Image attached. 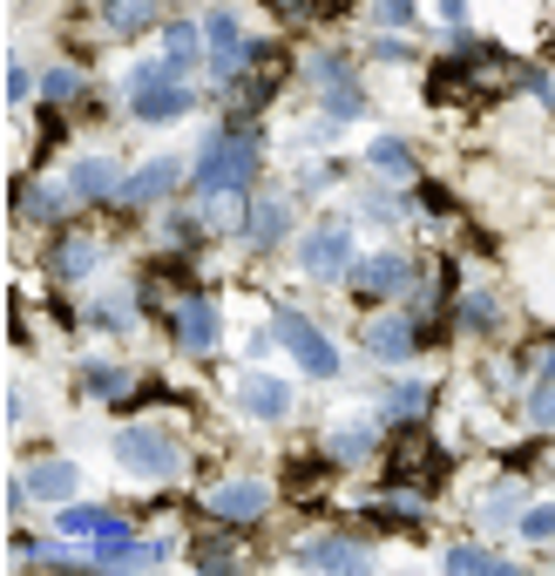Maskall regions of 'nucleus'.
I'll list each match as a JSON object with an SVG mask.
<instances>
[{"label": "nucleus", "mask_w": 555, "mask_h": 576, "mask_svg": "<svg viewBox=\"0 0 555 576\" xmlns=\"http://www.w3.org/2000/svg\"><path fill=\"white\" fill-rule=\"evenodd\" d=\"M258 177V136H204L196 149V170H190V190L196 197H245Z\"/></svg>", "instance_id": "1"}, {"label": "nucleus", "mask_w": 555, "mask_h": 576, "mask_svg": "<svg viewBox=\"0 0 555 576\" xmlns=\"http://www.w3.org/2000/svg\"><path fill=\"white\" fill-rule=\"evenodd\" d=\"M271 326H278V339H285V353H292V360H298L312 380H332V373H339V353H332V339H326L319 326H312L305 313H278Z\"/></svg>", "instance_id": "2"}, {"label": "nucleus", "mask_w": 555, "mask_h": 576, "mask_svg": "<svg viewBox=\"0 0 555 576\" xmlns=\"http://www.w3.org/2000/svg\"><path fill=\"white\" fill-rule=\"evenodd\" d=\"M115 454H123V468L136 475H156V482H170L183 468V448L170 434H156V428H129V434H115Z\"/></svg>", "instance_id": "3"}, {"label": "nucleus", "mask_w": 555, "mask_h": 576, "mask_svg": "<svg viewBox=\"0 0 555 576\" xmlns=\"http://www.w3.org/2000/svg\"><path fill=\"white\" fill-rule=\"evenodd\" d=\"M433 482H441V454H433V441H427L420 428H407L400 441H393V482H386V488H393V495H407V488L427 495Z\"/></svg>", "instance_id": "4"}, {"label": "nucleus", "mask_w": 555, "mask_h": 576, "mask_svg": "<svg viewBox=\"0 0 555 576\" xmlns=\"http://www.w3.org/2000/svg\"><path fill=\"white\" fill-rule=\"evenodd\" d=\"M298 264H305L312 279H339V272H352V230H346V224L305 230V238H298Z\"/></svg>", "instance_id": "5"}, {"label": "nucleus", "mask_w": 555, "mask_h": 576, "mask_svg": "<svg viewBox=\"0 0 555 576\" xmlns=\"http://www.w3.org/2000/svg\"><path fill=\"white\" fill-rule=\"evenodd\" d=\"M163 556H170L163 543H136V529L115 516L95 529V569H129V563H163Z\"/></svg>", "instance_id": "6"}, {"label": "nucleus", "mask_w": 555, "mask_h": 576, "mask_svg": "<svg viewBox=\"0 0 555 576\" xmlns=\"http://www.w3.org/2000/svg\"><path fill=\"white\" fill-rule=\"evenodd\" d=\"M278 82H285V48H251V82H237V123L258 115L278 95Z\"/></svg>", "instance_id": "7"}, {"label": "nucleus", "mask_w": 555, "mask_h": 576, "mask_svg": "<svg viewBox=\"0 0 555 576\" xmlns=\"http://www.w3.org/2000/svg\"><path fill=\"white\" fill-rule=\"evenodd\" d=\"M204 509L224 522H258L271 509V488L264 482H217V488H204Z\"/></svg>", "instance_id": "8"}, {"label": "nucleus", "mask_w": 555, "mask_h": 576, "mask_svg": "<svg viewBox=\"0 0 555 576\" xmlns=\"http://www.w3.org/2000/svg\"><path fill=\"white\" fill-rule=\"evenodd\" d=\"M204 34H211V68L224 75V82H237V75L251 68V55H245V42H237V14L230 8H217L211 21H204Z\"/></svg>", "instance_id": "9"}, {"label": "nucleus", "mask_w": 555, "mask_h": 576, "mask_svg": "<svg viewBox=\"0 0 555 576\" xmlns=\"http://www.w3.org/2000/svg\"><path fill=\"white\" fill-rule=\"evenodd\" d=\"M414 285V264L407 258H366V264H352V292L360 298H386V292H407Z\"/></svg>", "instance_id": "10"}, {"label": "nucleus", "mask_w": 555, "mask_h": 576, "mask_svg": "<svg viewBox=\"0 0 555 576\" xmlns=\"http://www.w3.org/2000/svg\"><path fill=\"white\" fill-rule=\"evenodd\" d=\"M170 332H177V346H190V353H211V346H217V313H211V298H177Z\"/></svg>", "instance_id": "11"}, {"label": "nucleus", "mask_w": 555, "mask_h": 576, "mask_svg": "<svg viewBox=\"0 0 555 576\" xmlns=\"http://www.w3.org/2000/svg\"><path fill=\"white\" fill-rule=\"evenodd\" d=\"M237 407H245L251 420H278L292 407V387L278 373H245V380H237Z\"/></svg>", "instance_id": "12"}, {"label": "nucleus", "mask_w": 555, "mask_h": 576, "mask_svg": "<svg viewBox=\"0 0 555 576\" xmlns=\"http://www.w3.org/2000/svg\"><path fill=\"white\" fill-rule=\"evenodd\" d=\"M177 177H183V163H177V157H156V163H143L136 177H123V204H156V197H170V190H177Z\"/></svg>", "instance_id": "13"}, {"label": "nucleus", "mask_w": 555, "mask_h": 576, "mask_svg": "<svg viewBox=\"0 0 555 576\" xmlns=\"http://www.w3.org/2000/svg\"><path fill=\"white\" fill-rule=\"evenodd\" d=\"M366 353H380V360H407L414 346H420V332L407 326V319H393V313H380V319H366Z\"/></svg>", "instance_id": "14"}, {"label": "nucleus", "mask_w": 555, "mask_h": 576, "mask_svg": "<svg viewBox=\"0 0 555 576\" xmlns=\"http://www.w3.org/2000/svg\"><path fill=\"white\" fill-rule=\"evenodd\" d=\"M68 183H75V197H89V204H123V177H115L102 157H82Z\"/></svg>", "instance_id": "15"}, {"label": "nucleus", "mask_w": 555, "mask_h": 576, "mask_svg": "<svg viewBox=\"0 0 555 576\" xmlns=\"http://www.w3.org/2000/svg\"><path fill=\"white\" fill-rule=\"evenodd\" d=\"M75 488H82L75 461H34V468H27V495H42V502H68Z\"/></svg>", "instance_id": "16"}, {"label": "nucleus", "mask_w": 555, "mask_h": 576, "mask_svg": "<svg viewBox=\"0 0 555 576\" xmlns=\"http://www.w3.org/2000/svg\"><path fill=\"white\" fill-rule=\"evenodd\" d=\"M298 563H305V569H360V563H366V550L352 543V535H326V543H305V550H298Z\"/></svg>", "instance_id": "17"}, {"label": "nucleus", "mask_w": 555, "mask_h": 576, "mask_svg": "<svg viewBox=\"0 0 555 576\" xmlns=\"http://www.w3.org/2000/svg\"><path fill=\"white\" fill-rule=\"evenodd\" d=\"M129 102H136L143 123H170V115H183V109H190V89H183V82H156V89H136Z\"/></svg>", "instance_id": "18"}, {"label": "nucleus", "mask_w": 555, "mask_h": 576, "mask_svg": "<svg viewBox=\"0 0 555 576\" xmlns=\"http://www.w3.org/2000/svg\"><path fill=\"white\" fill-rule=\"evenodd\" d=\"M95 258H102V251H95L89 238H61V245L48 251V272H55V279H89Z\"/></svg>", "instance_id": "19"}, {"label": "nucleus", "mask_w": 555, "mask_h": 576, "mask_svg": "<svg viewBox=\"0 0 555 576\" xmlns=\"http://www.w3.org/2000/svg\"><path fill=\"white\" fill-rule=\"evenodd\" d=\"M163 42H170V68L183 75V68H196V55H204L211 34H204V27H190V21H170V27H163Z\"/></svg>", "instance_id": "20"}, {"label": "nucleus", "mask_w": 555, "mask_h": 576, "mask_svg": "<svg viewBox=\"0 0 555 576\" xmlns=\"http://www.w3.org/2000/svg\"><path fill=\"white\" fill-rule=\"evenodd\" d=\"M245 217H251V224H245V238H251L258 251H264V245H278V238H285V204H278V197H264V204H251Z\"/></svg>", "instance_id": "21"}, {"label": "nucleus", "mask_w": 555, "mask_h": 576, "mask_svg": "<svg viewBox=\"0 0 555 576\" xmlns=\"http://www.w3.org/2000/svg\"><path fill=\"white\" fill-rule=\"evenodd\" d=\"M366 163H373L380 177H393V183H400V177H414V149H407L400 136H380V143L366 149Z\"/></svg>", "instance_id": "22"}, {"label": "nucleus", "mask_w": 555, "mask_h": 576, "mask_svg": "<svg viewBox=\"0 0 555 576\" xmlns=\"http://www.w3.org/2000/svg\"><path fill=\"white\" fill-rule=\"evenodd\" d=\"M360 454H373V428L366 420H339L332 428V461H360Z\"/></svg>", "instance_id": "23"}, {"label": "nucleus", "mask_w": 555, "mask_h": 576, "mask_svg": "<svg viewBox=\"0 0 555 576\" xmlns=\"http://www.w3.org/2000/svg\"><path fill=\"white\" fill-rule=\"evenodd\" d=\"M156 21V0H109V27L115 34H143Z\"/></svg>", "instance_id": "24"}, {"label": "nucleus", "mask_w": 555, "mask_h": 576, "mask_svg": "<svg viewBox=\"0 0 555 576\" xmlns=\"http://www.w3.org/2000/svg\"><path fill=\"white\" fill-rule=\"evenodd\" d=\"M129 380H136V373H123V366H82V387L102 394V400H123V394H129Z\"/></svg>", "instance_id": "25"}, {"label": "nucleus", "mask_w": 555, "mask_h": 576, "mask_svg": "<svg viewBox=\"0 0 555 576\" xmlns=\"http://www.w3.org/2000/svg\"><path fill=\"white\" fill-rule=\"evenodd\" d=\"M14 211L34 217V224H55V217H61V197H55V190H34V183H27V190H14Z\"/></svg>", "instance_id": "26"}, {"label": "nucleus", "mask_w": 555, "mask_h": 576, "mask_svg": "<svg viewBox=\"0 0 555 576\" xmlns=\"http://www.w3.org/2000/svg\"><path fill=\"white\" fill-rule=\"evenodd\" d=\"M448 569H474V576H508V563H501V556L474 550V543H454V550H448Z\"/></svg>", "instance_id": "27"}, {"label": "nucleus", "mask_w": 555, "mask_h": 576, "mask_svg": "<svg viewBox=\"0 0 555 576\" xmlns=\"http://www.w3.org/2000/svg\"><path fill=\"white\" fill-rule=\"evenodd\" d=\"M495 319H501V305H495L488 292H467V298H461V326H467V332H488Z\"/></svg>", "instance_id": "28"}, {"label": "nucleus", "mask_w": 555, "mask_h": 576, "mask_svg": "<svg viewBox=\"0 0 555 576\" xmlns=\"http://www.w3.org/2000/svg\"><path fill=\"white\" fill-rule=\"evenodd\" d=\"M326 115H332V123H352V115H366V95H360V82L332 89V95H326Z\"/></svg>", "instance_id": "29"}, {"label": "nucleus", "mask_w": 555, "mask_h": 576, "mask_svg": "<svg viewBox=\"0 0 555 576\" xmlns=\"http://www.w3.org/2000/svg\"><path fill=\"white\" fill-rule=\"evenodd\" d=\"M102 522H109V516H102V509H89V502H82V509L61 502V535H95Z\"/></svg>", "instance_id": "30"}, {"label": "nucleus", "mask_w": 555, "mask_h": 576, "mask_svg": "<svg viewBox=\"0 0 555 576\" xmlns=\"http://www.w3.org/2000/svg\"><path fill=\"white\" fill-rule=\"evenodd\" d=\"M89 326H95V332H123V326H129V298H102L95 313H89Z\"/></svg>", "instance_id": "31"}, {"label": "nucleus", "mask_w": 555, "mask_h": 576, "mask_svg": "<svg viewBox=\"0 0 555 576\" xmlns=\"http://www.w3.org/2000/svg\"><path fill=\"white\" fill-rule=\"evenodd\" d=\"M420 407H427V387H420V380H407V387H393V394H386V414H400V420L420 414Z\"/></svg>", "instance_id": "32"}, {"label": "nucleus", "mask_w": 555, "mask_h": 576, "mask_svg": "<svg viewBox=\"0 0 555 576\" xmlns=\"http://www.w3.org/2000/svg\"><path fill=\"white\" fill-rule=\"evenodd\" d=\"M75 89H82V82H75V68H55L48 82H42V95H48V102H75Z\"/></svg>", "instance_id": "33"}, {"label": "nucleus", "mask_w": 555, "mask_h": 576, "mask_svg": "<svg viewBox=\"0 0 555 576\" xmlns=\"http://www.w3.org/2000/svg\"><path fill=\"white\" fill-rule=\"evenodd\" d=\"M380 21L386 27H414V0H380Z\"/></svg>", "instance_id": "34"}, {"label": "nucleus", "mask_w": 555, "mask_h": 576, "mask_svg": "<svg viewBox=\"0 0 555 576\" xmlns=\"http://www.w3.org/2000/svg\"><path fill=\"white\" fill-rule=\"evenodd\" d=\"M522 535H555V509H529L522 516Z\"/></svg>", "instance_id": "35"}, {"label": "nucleus", "mask_w": 555, "mask_h": 576, "mask_svg": "<svg viewBox=\"0 0 555 576\" xmlns=\"http://www.w3.org/2000/svg\"><path fill=\"white\" fill-rule=\"evenodd\" d=\"M8 102H27V68H21V61L8 68Z\"/></svg>", "instance_id": "36"}, {"label": "nucleus", "mask_w": 555, "mask_h": 576, "mask_svg": "<svg viewBox=\"0 0 555 576\" xmlns=\"http://www.w3.org/2000/svg\"><path fill=\"white\" fill-rule=\"evenodd\" d=\"M441 21H448V27H461V21H467V0H441Z\"/></svg>", "instance_id": "37"}, {"label": "nucleus", "mask_w": 555, "mask_h": 576, "mask_svg": "<svg viewBox=\"0 0 555 576\" xmlns=\"http://www.w3.org/2000/svg\"><path fill=\"white\" fill-rule=\"evenodd\" d=\"M542 380H548V387H555V346H548V353H542Z\"/></svg>", "instance_id": "38"}, {"label": "nucleus", "mask_w": 555, "mask_h": 576, "mask_svg": "<svg viewBox=\"0 0 555 576\" xmlns=\"http://www.w3.org/2000/svg\"><path fill=\"white\" fill-rule=\"evenodd\" d=\"M278 8H332V0H278Z\"/></svg>", "instance_id": "39"}]
</instances>
